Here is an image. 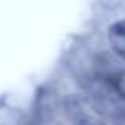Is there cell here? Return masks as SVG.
Listing matches in <instances>:
<instances>
[{
    "instance_id": "obj_1",
    "label": "cell",
    "mask_w": 125,
    "mask_h": 125,
    "mask_svg": "<svg viewBox=\"0 0 125 125\" xmlns=\"http://www.w3.org/2000/svg\"><path fill=\"white\" fill-rule=\"evenodd\" d=\"M82 94L113 125H125V88L119 78L107 72H96L84 82Z\"/></svg>"
},
{
    "instance_id": "obj_2",
    "label": "cell",
    "mask_w": 125,
    "mask_h": 125,
    "mask_svg": "<svg viewBox=\"0 0 125 125\" xmlns=\"http://www.w3.org/2000/svg\"><path fill=\"white\" fill-rule=\"evenodd\" d=\"M64 111L72 125H113L109 119H105L84 94H74L64 100Z\"/></svg>"
},
{
    "instance_id": "obj_3",
    "label": "cell",
    "mask_w": 125,
    "mask_h": 125,
    "mask_svg": "<svg viewBox=\"0 0 125 125\" xmlns=\"http://www.w3.org/2000/svg\"><path fill=\"white\" fill-rule=\"evenodd\" d=\"M107 39H109V45L113 49V53L125 61V20H119V21H113L107 29Z\"/></svg>"
}]
</instances>
